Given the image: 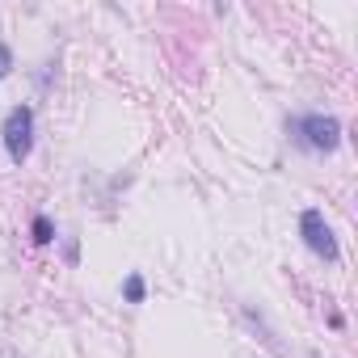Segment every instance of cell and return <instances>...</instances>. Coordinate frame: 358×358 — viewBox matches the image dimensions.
I'll use <instances>...</instances> for the list:
<instances>
[{
    "mask_svg": "<svg viewBox=\"0 0 358 358\" xmlns=\"http://www.w3.org/2000/svg\"><path fill=\"white\" fill-rule=\"evenodd\" d=\"M0 135H5V152H9L13 164L30 160V148H34V110L30 106H13Z\"/></svg>",
    "mask_w": 358,
    "mask_h": 358,
    "instance_id": "6da1fadb",
    "label": "cell"
},
{
    "mask_svg": "<svg viewBox=\"0 0 358 358\" xmlns=\"http://www.w3.org/2000/svg\"><path fill=\"white\" fill-rule=\"evenodd\" d=\"M295 135H299V143L312 148V152H333V148L341 143V122H337L333 114H303V118L295 122Z\"/></svg>",
    "mask_w": 358,
    "mask_h": 358,
    "instance_id": "7a4b0ae2",
    "label": "cell"
},
{
    "mask_svg": "<svg viewBox=\"0 0 358 358\" xmlns=\"http://www.w3.org/2000/svg\"><path fill=\"white\" fill-rule=\"evenodd\" d=\"M299 232H303V245H308L316 257L337 262V241H333V228L324 224V215H320L316 207H308V211L299 215Z\"/></svg>",
    "mask_w": 358,
    "mask_h": 358,
    "instance_id": "3957f363",
    "label": "cell"
},
{
    "mask_svg": "<svg viewBox=\"0 0 358 358\" xmlns=\"http://www.w3.org/2000/svg\"><path fill=\"white\" fill-rule=\"evenodd\" d=\"M51 241H55V228H51L47 215H38L34 220V245H51Z\"/></svg>",
    "mask_w": 358,
    "mask_h": 358,
    "instance_id": "277c9868",
    "label": "cell"
},
{
    "mask_svg": "<svg viewBox=\"0 0 358 358\" xmlns=\"http://www.w3.org/2000/svg\"><path fill=\"white\" fill-rule=\"evenodd\" d=\"M122 295H127L131 303H143V278H139V274H131V278H127V287H122Z\"/></svg>",
    "mask_w": 358,
    "mask_h": 358,
    "instance_id": "5b68a950",
    "label": "cell"
},
{
    "mask_svg": "<svg viewBox=\"0 0 358 358\" xmlns=\"http://www.w3.org/2000/svg\"><path fill=\"white\" fill-rule=\"evenodd\" d=\"M9 68H13V51H9L5 43H0V80L9 76Z\"/></svg>",
    "mask_w": 358,
    "mask_h": 358,
    "instance_id": "8992f818",
    "label": "cell"
}]
</instances>
